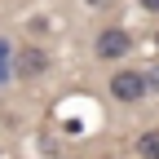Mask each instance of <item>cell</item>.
Returning a JSON list of instances; mask_svg holds the SVG:
<instances>
[{"label": "cell", "instance_id": "cell-8", "mask_svg": "<svg viewBox=\"0 0 159 159\" xmlns=\"http://www.w3.org/2000/svg\"><path fill=\"white\" fill-rule=\"evenodd\" d=\"M155 49H159V31H155Z\"/></svg>", "mask_w": 159, "mask_h": 159}, {"label": "cell", "instance_id": "cell-5", "mask_svg": "<svg viewBox=\"0 0 159 159\" xmlns=\"http://www.w3.org/2000/svg\"><path fill=\"white\" fill-rule=\"evenodd\" d=\"M9 75H13V49H9V40L0 35V84H5Z\"/></svg>", "mask_w": 159, "mask_h": 159}, {"label": "cell", "instance_id": "cell-1", "mask_svg": "<svg viewBox=\"0 0 159 159\" xmlns=\"http://www.w3.org/2000/svg\"><path fill=\"white\" fill-rule=\"evenodd\" d=\"M146 93H150V80H146L142 71H133V66H119V71L111 75V97H115V102L133 106V102H142Z\"/></svg>", "mask_w": 159, "mask_h": 159}, {"label": "cell", "instance_id": "cell-4", "mask_svg": "<svg viewBox=\"0 0 159 159\" xmlns=\"http://www.w3.org/2000/svg\"><path fill=\"white\" fill-rule=\"evenodd\" d=\"M137 155H142V159H159V128L137 133Z\"/></svg>", "mask_w": 159, "mask_h": 159}, {"label": "cell", "instance_id": "cell-2", "mask_svg": "<svg viewBox=\"0 0 159 159\" xmlns=\"http://www.w3.org/2000/svg\"><path fill=\"white\" fill-rule=\"evenodd\" d=\"M97 57L102 62H119V57H128V49H133V35L124 31V27H102V35H97Z\"/></svg>", "mask_w": 159, "mask_h": 159}, {"label": "cell", "instance_id": "cell-6", "mask_svg": "<svg viewBox=\"0 0 159 159\" xmlns=\"http://www.w3.org/2000/svg\"><path fill=\"white\" fill-rule=\"evenodd\" d=\"M146 80H150V89H155V93H159V62H155V66H150V75H146Z\"/></svg>", "mask_w": 159, "mask_h": 159}, {"label": "cell", "instance_id": "cell-7", "mask_svg": "<svg viewBox=\"0 0 159 159\" xmlns=\"http://www.w3.org/2000/svg\"><path fill=\"white\" fill-rule=\"evenodd\" d=\"M142 9H150V13H159V0H142Z\"/></svg>", "mask_w": 159, "mask_h": 159}, {"label": "cell", "instance_id": "cell-3", "mask_svg": "<svg viewBox=\"0 0 159 159\" xmlns=\"http://www.w3.org/2000/svg\"><path fill=\"white\" fill-rule=\"evenodd\" d=\"M44 71H49V53L40 49V44H22V49L13 53V75L18 80H40Z\"/></svg>", "mask_w": 159, "mask_h": 159}]
</instances>
